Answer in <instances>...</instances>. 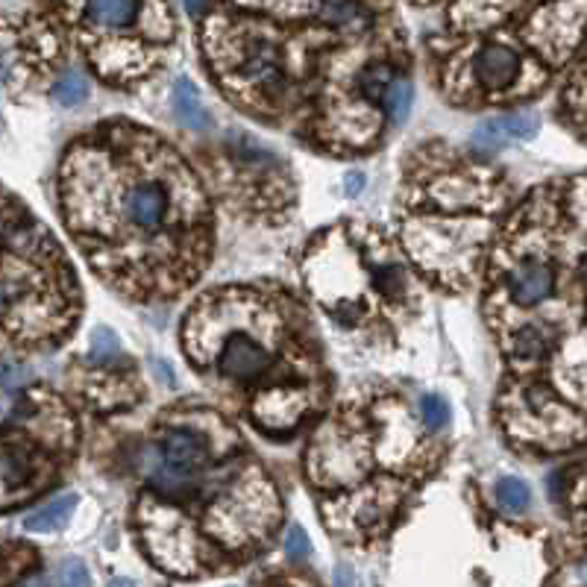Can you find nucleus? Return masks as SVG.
<instances>
[{
	"label": "nucleus",
	"mask_w": 587,
	"mask_h": 587,
	"mask_svg": "<svg viewBox=\"0 0 587 587\" xmlns=\"http://www.w3.org/2000/svg\"><path fill=\"white\" fill-rule=\"evenodd\" d=\"M174 165V162H171ZM174 171H133L130 177L121 180L118 194V229L133 232V235H159L171 215L177 212V188L174 182L185 180V174Z\"/></svg>",
	"instance_id": "f257e3e1"
},
{
	"label": "nucleus",
	"mask_w": 587,
	"mask_h": 587,
	"mask_svg": "<svg viewBox=\"0 0 587 587\" xmlns=\"http://www.w3.org/2000/svg\"><path fill=\"white\" fill-rule=\"evenodd\" d=\"M538 130H541V118L535 112H511V115H502V118L482 121L473 130V147L482 150V153H497L511 141L535 138Z\"/></svg>",
	"instance_id": "f03ea898"
},
{
	"label": "nucleus",
	"mask_w": 587,
	"mask_h": 587,
	"mask_svg": "<svg viewBox=\"0 0 587 587\" xmlns=\"http://www.w3.org/2000/svg\"><path fill=\"white\" fill-rule=\"evenodd\" d=\"M221 370L224 376L235 379V382H253L259 376H265L271 370L273 359L268 350L253 341L250 335H232L221 350Z\"/></svg>",
	"instance_id": "7ed1b4c3"
},
{
	"label": "nucleus",
	"mask_w": 587,
	"mask_h": 587,
	"mask_svg": "<svg viewBox=\"0 0 587 587\" xmlns=\"http://www.w3.org/2000/svg\"><path fill=\"white\" fill-rule=\"evenodd\" d=\"M147 461H144V473H147V482L156 494H162L165 499H188L197 494L200 488V476L194 470H182V467H174L168 464L159 450H147Z\"/></svg>",
	"instance_id": "20e7f679"
},
{
	"label": "nucleus",
	"mask_w": 587,
	"mask_h": 587,
	"mask_svg": "<svg viewBox=\"0 0 587 587\" xmlns=\"http://www.w3.org/2000/svg\"><path fill=\"white\" fill-rule=\"evenodd\" d=\"M159 455L168 461V464H174V467H182V470H200L206 461H209V441L200 435V432H194V429H188V426H180V429H168L162 438H159Z\"/></svg>",
	"instance_id": "39448f33"
},
{
	"label": "nucleus",
	"mask_w": 587,
	"mask_h": 587,
	"mask_svg": "<svg viewBox=\"0 0 587 587\" xmlns=\"http://www.w3.org/2000/svg\"><path fill=\"white\" fill-rule=\"evenodd\" d=\"M555 288V273L541 262H523L508 276V291L520 306H538Z\"/></svg>",
	"instance_id": "423d86ee"
},
{
	"label": "nucleus",
	"mask_w": 587,
	"mask_h": 587,
	"mask_svg": "<svg viewBox=\"0 0 587 587\" xmlns=\"http://www.w3.org/2000/svg\"><path fill=\"white\" fill-rule=\"evenodd\" d=\"M517 53L502 45H488L476 59V74L485 89H505L517 77Z\"/></svg>",
	"instance_id": "0eeeda50"
},
{
	"label": "nucleus",
	"mask_w": 587,
	"mask_h": 587,
	"mask_svg": "<svg viewBox=\"0 0 587 587\" xmlns=\"http://www.w3.org/2000/svg\"><path fill=\"white\" fill-rule=\"evenodd\" d=\"M174 112H177L182 124L194 133H203L212 124V115L206 112L194 83H188V80H177V86H174Z\"/></svg>",
	"instance_id": "6e6552de"
},
{
	"label": "nucleus",
	"mask_w": 587,
	"mask_h": 587,
	"mask_svg": "<svg viewBox=\"0 0 587 587\" xmlns=\"http://www.w3.org/2000/svg\"><path fill=\"white\" fill-rule=\"evenodd\" d=\"M74 508H77V497L74 494H62V497L50 499L47 505L36 508L33 514L24 517V529L27 532H53V529H59L71 517Z\"/></svg>",
	"instance_id": "1a4fd4ad"
},
{
	"label": "nucleus",
	"mask_w": 587,
	"mask_h": 587,
	"mask_svg": "<svg viewBox=\"0 0 587 587\" xmlns=\"http://www.w3.org/2000/svg\"><path fill=\"white\" fill-rule=\"evenodd\" d=\"M552 341H555L552 329H549L546 323H538V320H535V323H526V326L517 329L514 353H517L520 359H541V356L549 353Z\"/></svg>",
	"instance_id": "9d476101"
},
{
	"label": "nucleus",
	"mask_w": 587,
	"mask_h": 587,
	"mask_svg": "<svg viewBox=\"0 0 587 587\" xmlns=\"http://www.w3.org/2000/svg\"><path fill=\"white\" fill-rule=\"evenodd\" d=\"M244 74L262 86H273L279 83V65H276V53L271 45L265 42H253L250 53H247V62H244Z\"/></svg>",
	"instance_id": "9b49d317"
},
{
	"label": "nucleus",
	"mask_w": 587,
	"mask_h": 587,
	"mask_svg": "<svg viewBox=\"0 0 587 587\" xmlns=\"http://www.w3.org/2000/svg\"><path fill=\"white\" fill-rule=\"evenodd\" d=\"M138 12V0H91L89 15L91 21L103 27H127L133 24Z\"/></svg>",
	"instance_id": "f8f14e48"
},
{
	"label": "nucleus",
	"mask_w": 587,
	"mask_h": 587,
	"mask_svg": "<svg viewBox=\"0 0 587 587\" xmlns=\"http://www.w3.org/2000/svg\"><path fill=\"white\" fill-rule=\"evenodd\" d=\"M497 502L505 514H523L532 502V491L523 479H499Z\"/></svg>",
	"instance_id": "ddd939ff"
},
{
	"label": "nucleus",
	"mask_w": 587,
	"mask_h": 587,
	"mask_svg": "<svg viewBox=\"0 0 587 587\" xmlns=\"http://www.w3.org/2000/svg\"><path fill=\"white\" fill-rule=\"evenodd\" d=\"M27 476H30V458L24 455V450H18L12 441H6V450H3V482H6V491L12 494Z\"/></svg>",
	"instance_id": "4468645a"
},
{
	"label": "nucleus",
	"mask_w": 587,
	"mask_h": 587,
	"mask_svg": "<svg viewBox=\"0 0 587 587\" xmlns=\"http://www.w3.org/2000/svg\"><path fill=\"white\" fill-rule=\"evenodd\" d=\"M86 97H89V83H86V77L77 74V71L65 74V77L53 86V100H56L59 106H65V109L80 106Z\"/></svg>",
	"instance_id": "2eb2a0df"
},
{
	"label": "nucleus",
	"mask_w": 587,
	"mask_h": 587,
	"mask_svg": "<svg viewBox=\"0 0 587 587\" xmlns=\"http://www.w3.org/2000/svg\"><path fill=\"white\" fill-rule=\"evenodd\" d=\"M382 103H385V109H388V118H391L394 124H403L408 118V112H411V103H414V89H411V83H408V80H394Z\"/></svg>",
	"instance_id": "dca6fc26"
},
{
	"label": "nucleus",
	"mask_w": 587,
	"mask_h": 587,
	"mask_svg": "<svg viewBox=\"0 0 587 587\" xmlns=\"http://www.w3.org/2000/svg\"><path fill=\"white\" fill-rule=\"evenodd\" d=\"M320 18L335 24V27H350L362 18V9L356 0H323L320 3Z\"/></svg>",
	"instance_id": "f3484780"
},
{
	"label": "nucleus",
	"mask_w": 587,
	"mask_h": 587,
	"mask_svg": "<svg viewBox=\"0 0 587 587\" xmlns=\"http://www.w3.org/2000/svg\"><path fill=\"white\" fill-rule=\"evenodd\" d=\"M391 83H394V74H391L388 65H373L359 77V89L367 100H385Z\"/></svg>",
	"instance_id": "a211bd4d"
},
{
	"label": "nucleus",
	"mask_w": 587,
	"mask_h": 587,
	"mask_svg": "<svg viewBox=\"0 0 587 587\" xmlns=\"http://www.w3.org/2000/svg\"><path fill=\"white\" fill-rule=\"evenodd\" d=\"M420 417H423V426H426V429L438 432V429H444L447 420H450V403H447L444 397H438V394H426V397L420 400Z\"/></svg>",
	"instance_id": "6ab92c4d"
},
{
	"label": "nucleus",
	"mask_w": 587,
	"mask_h": 587,
	"mask_svg": "<svg viewBox=\"0 0 587 587\" xmlns=\"http://www.w3.org/2000/svg\"><path fill=\"white\" fill-rule=\"evenodd\" d=\"M118 353H121L118 335L109 326L94 329V335H91V359L94 362H112V359H118Z\"/></svg>",
	"instance_id": "aec40b11"
},
{
	"label": "nucleus",
	"mask_w": 587,
	"mask_h": 587,
	"mask_svg": "<svg viewBox=\"0 0 587 587\" xmlns=\"http://www.w3.org/2000/svg\"><path fill=\"white\" fill-rule=\"evenodd\" d=\"M56 585L59 587H91L89 570L80 558H65L56 570Z\"/></svg>",
	"instance_id": "412c9836"
},
{
	"label": "nucleus",
	"mask_w": 587,
	"mask_h": 587,
	"mask_svg": "<svg viewBox=\"0 0 587 587\" xmlns=\"http://www.w3.org/2000/svg\"><path fill=\"white\" fill-rule=\"evenodd\" d=\"M373 282H376V288L382 294H397L403 288V271L394 268V265H382V268H376V273H373Z\"/></svg>",
	"instance_id": "4be33fe9"
},
{
	"label": "nucleus",
	"mask_w": 587,
	"mask_h": 587,
	"mask_svg": "<svg viewBox=\"0 0 587 587\" xmlns=\"http://www.w3.org/2000/svg\"><path fill=\"white\" fill-rule=\"evenodd\" d=\"M285 552H288L291 561H303V558L309 555V538H306L303 529L294 526V529L288 532V538H285Z\"/></svg>",
	"instance_id": "5701e85b"
},
{
	"label": "nucleus",
	"mask_w": 587,
	"mask_h": 587,
	"mask_svg": "<svg viewBox=\"0 0 587 587\" xmlns=\"http://www.w3.org/2000/svg\"><path fill=\"white\" fill-rule=\"evenodd\" d=\"M15 587H50V585H47L45 576L33 573V576H24V579H18V585Z\"/></svg>",
	"instance_id": "b1692460"
},
{
	"label": "nucleus",
	"mask_w": 587,
	"mask_h": 587,
	"mask_svg": "<svg viewBox=\"0 0 587 587\" xmlns=\"http://www.w3.org/2000/svg\"><path fill=\"white\" fill-rule=\"evenodd\" d=\"M344 185H347V191H350V194H359V191H362L364 180H362V177H359V174H356V177L350 174V177L344 180Z\"/></svg>",
	"instance_id": "393cba45"
},
{
	"label": "nucleus",
	"mask_w": 587,
	"mask_h": 587,
	"mask_svg": "<svg viewBox=\"0 0 587 587\" xmlns=\"http://www.w3.org/2000/svg\"><path fill=\"white\" fill-rule=\"evenodd\" d=\"M338 587H350V576H347V570H338Z\"/></svg>",
	"instance_id": "a878e982"
},
{
	"label": "nucleus",
	"mask_w": 587,
	"mask_h": 587,
	"mask_svg": "<svg viewBox=\"0 0 587 587\" xmlns=\"http://www.w3.org/2000/svg\"><path fill=\"white\" fill-rule=\"evenodd\" d=\"M185 6H188V12H200L203 0H185Z\"/></svg>",
	"instance_id": "bb28decb"
},
{
	"label": "nucleus",
	"mask_w": 587,
	"mask_h": 587,
	"mask_svg": "<svg viewBox=\"0 0 587 587\" xmlns=\"http://www.w3.org/2000/svg\"><path fill=\"white\" fill-rule=\"evenodd\" d=\"M109 587H136V585H133L130 579H115V582H112Z\"/></svg>",
	"instance_id": "cd10ccee"
},
{
	"label": "nucleus",
	"mask_w": 587,
	"mask_h": 587,
	"mask_svg": "<svg viewBox=\"0 0 587 587\" xmlns=\"http://www.w3.org/2000/svg\"><path fill=\"white\" fill-rule=\"evenodd\" d=\"M582 279H585V285H587V256L582 259Z\"/></svg>",
	"instance_id": "c85d7f7f"
}]
</instances>
